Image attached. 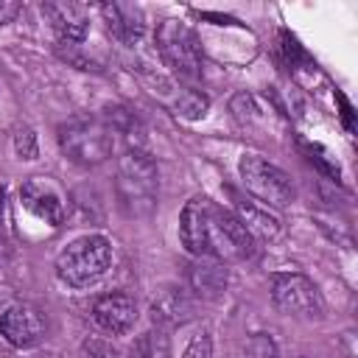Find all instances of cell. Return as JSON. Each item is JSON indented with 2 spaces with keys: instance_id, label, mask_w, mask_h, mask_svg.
Returning <instances> with one entry per match:
<instances>
[{
  "instance_id": "obj_1",
  "label": "cell",
  "mask_w": 358,
  "mask_h": 358,
  "mask_svg": "<svg viewBox=\"0 0 358 358\" xmlns=\"http://www.w3.org/2000/svg\"><path fill=\"white\" fill-rule=\"evenodd\" d=\"M179 241L190 255L215 263H238L255 252V238L243 229L238 215L207 196H193L185 204L179 215Z\"/></svg>"
},
{
  "instance_id": "obj_2",
  "label": "cell",
  "mask_w": 358,
  "mask_h": 358,
  "mask_svg": "<svg viewBox=\"0 0 358 358\" xmlns=\"http://www.w3.org/2000/svg\"><path fill=\"white\" fill-rule=\"evenodd\" d=\"M115 187H117L120 207L129 215H134V218L151 215L157 207V187H159L154 159L140 148H129L117 162Z\"/></svg>"
},
{
  "instance_id": "obj_3",
  "label": "cell",
  "mask_w": 358,
  "mask_h": 358,
  "mask_svg": "<svg viewBox=\"0 0 358 358\" xmlns=\"http://www.w3.org/2000/svg\"><path fill=\"white\" fill-rule=\"evenodd\" d=\"M112 266V243L103 235H81L67 243L56 257V274L70 288L98 282Z\"/></svg>"
},
{
  "instance_id": "obj_4",
  "label": "cell",
  "mask_w": 358,
  "mask_h": 358,
  "mask_svg": "<svg viewBox=\"0 0 358 358\" xmlns=\"http://www.w3.org/2000/svg\"><path fill=\"white\" fill-rule=\"evenodd\" d=\"M59 148L62 154L76 165H98L112 154L115 137L112 129L90 115L70 117L59 126Z\"/></svg>"
},
{
  "instance_id": "obj_5",
  "label": "cell",
  "mask_w": 358,
  "mask_h": 358,
  "mask_svg": "<svg viewBox=\"0 0 358 358\" xmlns=\"http://www.w3.org/2000/svg\"><path fill=\"white\" fill-rule=\"evenodd\" d=\"M157 50L162 62L171 67L173 76L182 81H199L201 78V45L199 36L179 20H162L157 25Z\"/></svg>"
},
{
  "instance_id": "obj_6",
  "label": "cell",
  "mask_w": 358,
  "mask_h": 358,
  "mask_svg": "<svg viewBox=\"0 0 358 358\" xmlns=\"http://www.w3.org/2000/svg\"><path fill=\"white\" fill-rule=\"evenodd\" d=\"M241 182L243 187L260 199V204L266 207H288L294 199V185L288 179L285 171H280L277 165H271L268 159H263L260 154H243L241 157Z\"/></svg>"
},
{
  "instance_id": "obj_7",
  "label": "cell",
  "mask_w": 358,
  "mask_h": 358,
  "mask_svg": "<svg viewBox=\"0 0 358 358\" xmlns=\"http://www.w3.org/2000/svg\"><path fill=\"white\" fill-rule=\"evenodd\" d=\"M271 299L282 313L302 319H316L324 308L319 288L305 274H277L271 285Z\"/></svg>"
},
{
  "instance_id": "obj_8",
  "label": "cell",
  "mask_w": 358,
  "mask_h": 358,
  "mask_svg": "<svg viewBox=\"0 0 358 358\" xmlns=\"http://www.w3.org/2000/svg\"><path fill=\"white\" fill-rule=\"evenodd\" d=\"M45 327L48 324H45L42 310L28 302H17V305L6 308L0 316V336L17 350L36 347L45 338Z\"/></svg>"
},
{
  "instance_id": "obj_9",
  "label": "cell",
  "mask_w": 358,
  "mask_h": 358,
  "mask_svg": "<svg viewBox=\"0 0 358 358\" xmlns=\"http://www.w3.org/2000/svg\"><path fill=\"white\" fill-rule=\"evenodd\" d=\"M20 201H22V207L31 215H36L45 224L59 227L64 221V213H67L64 196H62L59 185L53 179H48V176H31V179H25L22 187H20Z\"/></svg>"
},
{
  "instance_id": "obj_10",
  "label": "cell",
  "mask_w": 358,
  "mask_h": 358,
  "mask_svg": "<svg viewBox=\"0 0 358 358\" xmlns=\"http://www.w3.org/2000/svg\"><path fill=\"white\" fill-rule=\"evenodd\" d=\"M92 319H95V324L103 333L126 336L134 327V322H137V302L129 294H123V291L103 294L92 305Z\"/></svg>"
},
{
  "instance_id": "obj_11",
  "label": "cell",
  "mask_w": 358,
  "mask_h": 358,
  "mask_svg": "<svg viewBox=\"0 0 358 358\" xmlns=\"http://www.w3.org/2000/svg\"><path fill=\"white\" fill-rule=\"evenodd\" d=\"M42 14L50 20V25L56 28L59 39L64 45H78L84 42L87 31H90V11L81 3H45Z\"/></svg>"
},
{
  "instance_id": "obj_12",
  "label": "cell",
  "mask_w": 358,
  "mask_h": 358,
  "mask_svg": "<svg viewBox=\"0 0 358 358\" xmlns=\"http://www.w3.org/2000/svg\"><path fill=\"white\" fill-rule=\"evenodd\" d=\"M101 14L106 20V28L115 39H120L123 45H134L143 31H145V20L143 11L134 3H103Z\"/></svg>"
},
{
  "instance_id": "obj_13",
  "label": "cell",
  "mask_w": 358,
  "mask_h": 358,
  "mask_svg": "<svg viewBox=\"0 0 358 358\" xmlns=\"http://www.w3.org/2000/svg\"><path fill=\"white\" fill-rule=\"evenodd\" d=\"M238 221L252 238H260V241H271L280 232V221L268 213V207H260L246 199H238Z\"/></svg>"
},
{
  "instance_id": "obj_14",
  "label": "cell",
  "mask_w": 358,
  "mask_h": 358,
  "mask_svg": "<svg viewBox=\"0 0 358 358\" xmlns=\"http://www.w3.org/2000/svg\"><path fill=\"white\" fill-rule=\"evenodd\" d=\"M129 358H171L165 333H162V330H148V333H143V336L131 344Z\"/></svg>"
},
{
  "instance_id": "obj_15",
  "label": "cell",
  "mask_w": 358,
  "mask_h": 358,
  "mask_svg": "<svg viewBox=\"0 0 358 358\" xmlns=\"http://www.w3.org/2000/svg\"><path fill=\"white\" fill-rule=\"evenodd\" d=\"M190 282L199 294H207V296H215L218 291H224L227 285V271L221 266H196L190 271Z\"/></svg>"
},
{
  "instance_id": "obj_16",
  "label": "cell",
  "mask_w": 358,
  "mask_h": 358,
  "mask_svg": "<svg viewBox=\"0 0 358 358\" xmlns=\"http://www.w3.org/2000/svg\"><path fill=\"white\" fill-rule=\"evenodd\" d=\"M182 310V296L179 294H165L159 302H154V319H171V322H182L179 316Z\"/></svg>"
},
{
  "instance_id": "obj_17",
  "label": "cell",
  "mask_w": 358,
  "mask_h": 358,
  "mask_svg": "<svg viewBox=\"0 0 358 358\" xmlns=\"http://www.w3.org/2000/svg\"><path fill=\"white\" fill-rule=\"evenodd\" d=\"M182 358H213V341H210V333H207V330H199V333L187 341Z\"/></svg>"
},
{
  "instance_id": "obj_18",
  "label": "cell",
  "mask_w": 358,
  "mask_h": 358,
  "mask_svg": "<svg viewBox=\"0 0 358 358\" xmlns=\"http://www.w3.org/2000/svg\"><path fill=\"white\" fill-rule=\"evenodd\" d=\"M179 112L185 117H201L207 112V98L201 92H196V90H187L182 95V101H179Z\"/></svg>"
},
{
  "instance_id": "obj_19",
  "label": "cell",
  "mask_w": 358,
  "mask_h": 358,
  "mask_svg": "<svg viewBox=\"0 0 358 358\" xmlns=\"http://www.w3.org/2000/svg\"><path fill=\"white\" fill-rule=\"evenodd\" d=\"M14 145H17L20 159H34L36 157V137H34L31 129H20L17 137H14Z\"/></svg>"
},
{
  "instance_id": "obj_20",
  "label": "cell",
  "mask_w": 358,
  "mask_h": 358,
  "mask_svg": "<svg viewBox=\"0 0 358 358\" xmlns=\"http://www.w3.org/2000/svg\"><path fill=\"white\" fill-rule=\"evenodd\" d=\"M90 352H92V358H112V355H115L112 347H106V344H101V341H95V338L84 344V355H90Z\"/></svg>"
},
{
  "instance_id": "obj_21",
  "label": "cell",
  "mask_w": 358,
  "mask_h": 358,
  "mask_svg": "<svg viewBox=\"0 0 358 358\" xmlns=\"http://www.w3.org/2000/svg\"><path fill=\"white\" fill-rule=\"evenodd\" d=\"M20 8H22L20 3H6V0H0V25H3V22H11V20L20 14Z\"/></svg>"
},
{
  "instance_id": "obj_22",
  "label": "cell",
  "mask_w": 358,
  "mask_h": 358,
  "mask_svg": "<svg viewBox=\"0 0 358 358\" xmlns=\"http://www.w3.org/2000/svg\"><path fill=\"white\" fill-rule=\"evenodd\" d=\"M8 260V243H6V238L0 235V266Z\"/></svg>"
}]
</instances>
